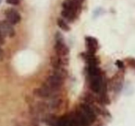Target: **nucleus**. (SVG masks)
<instances>
[{
	"instance_id": "1",
	"label": "nucleus",
	"mask_w": 135,
	"mask_h": 126,
	"mask_svg": "<svg viewBox=\"0 0 135 126\" xmlns=\"http://www.w3.org/2000/svg\"><path fill=\"white\" fill-rule=\"evenodd\" d=\"M5 16H6V20H8L12 25L19 23L21 19L20 13L16 9H14V8H8L5 11Z\"/></svg>"
},
{
	"instance_id": "2",
	"label": "nucleus",
	"mask_w": 135,
	"mask_h": 126,
	"mask_svg": "<svg viewBox=\"0 0 135 126\" xmlns=\"http://www.w3.org/2000/svg\"><path fill=\"white\" fill-rule=\"evenodd\" d=\"M0 29L2 30V33L4 36L13 37L15 35V30L12 27V24L8 22V20H4L0 22Z\"/></svg>"
},
{
	"instance_id": "3",
	"label": "nucleus",
	"mask_w": 135,
	"mask_h": 126,
	"mask_svg": "<svg viewBox=\"0 0 135 126\" xmlns=\"http://www.w3.org/2000/svg\"><path fill=\"white\" fill-rule=\"evenodd\" d=\"M55 49H56V52L59 57H63V56L68 55L69 54V48L65 45L63 41H60V40H57L56 43V46H55Z\"/></svg>"
},
{
	"instance_id": "4",
	"label": "nucleus",
	"mask_w": 135,
	"mask_h": 126,
	"mask_svg": "<svg viewBox=\"0 0 135 126\" xmlns=\"http://www.w3.org/2000/svg\"><path fill=\"white\" fill-rule=\"evenodd\" d=\"M81 112L84 114V116L89 120L90 122H93L95 120V114L94 113L93 109L90 108V106L87 104H83L81 105Z\"/></svg>"
},
{
	"instance_id": "5",
	"label": "nucleus",
	"mask_w": 135,
	"mask_h": 126,
	"mask_svg": "<svg viewBox=\"0 0 135 126\" xmlns=\"http://www.w3.org/2000/svg\"><path fill=\"white\" fill-rule=\"evenodd\" d=\"M86 45L89 50V54H94L97 51L98 43L97 40L94 39V37H86Z\"/></svg>"
},
{
	"instance_id": "6",
	"label": "nucleus",
	"mask_w": 135,
	"mask_h": 126,
	"mask_svg": "<svg viewBox=\"0 0 135 126\" xmlns=\"http://www.w3.org/2000/svg\"><path fill=\"white\" fill-rule=\"evenodd\" d=\"M101 77L99 76H92V79H91V89L94 92H99L100 89H101Z\"/></svg>"
},
{
	"instance_id": "7",
	"label": "nucleus",
	"mask_w": 135,
	"mask_h": 126,
	"mask_svg": "<svg viewBox=\"0 0 135 126\" xmlns=\"http://www.w3.org/2000/svg\"><path fill=\"white\" fill-rule=\"evenodd\" d=\"M34 94L37 95L42 98H46L50 95V89L48 87H42V88H37L34 90Z\"/></svg>"
},
{
	"instance_id": "8",
	"label": "nucleus",
	"mask_w": 135,
	"mask_h": 126,
	"mask_svg": "<svg viewBox=\"0 0 135 126\" xmlns=\"http://www.w3.org/2000/svg\"><path fill=\"white\" fill-rule=\"evenodd\" d=\"M62 16L64 18H66L67 19H69L70 21H73L74 19L76 18V15L72 12L69 11V10H66V9H63L62 10Z\"/></svg>"
},
{
	"instance_id": "9",
	"label": "nucleus",
	"mask_w": 135,
	"mask_h": 126,
	"mask_svg": "<svg viewBox=\"0 0 135 126\" xmlns=\"http://www.w3.org/2000/svg\"><path fill=\"white\" fill-rule=\"evenodd\" d=\"M89 74L91 76H99V69L97 68L96 65H89Z\"/></svg>"
},
{
	"instance_id": "10",
	"label": "nucleus",
	"mask_w": 135,
	"mask_h": 126,
	"mask_svg": "<svg viewBox=\"0 0 135 126\" xmlns=\"http://www.w3.org/2000/svg\"><path fill=\"white\" fill-rule=\"evenodd\" d=\"M57 25L61 30H65V32H68V30H70V26L68 25V23L66 22L64 19H57Z\"/></svg>"
},
{
	"instance_id": "11",
	"label": "nucleus",
	"mask_w": 135,
	"mask_h": 126,
	"mask_svg": "<svg viewBox=\"0 0 135 126\" xmlns=\"http://www.w3.org/2000/svg\"><path fill=\"white\" fill-rule=\"evenodd\" d=\"M127 61H128L129 65H131V67L135 68V59H133V58H129V59H128Z\"/></svg>"
},
{
	"instance_id": "12",
	"label": "nucleus",
	"mask_w": 135,
	"mask_h": 126,
	"mask_svg": "<svg viewBox=\"0 0 135 126\" xmlns=\"http://www.w3.org/2000/svg\"><path fill=\"white\" fill-rule=\"evenodd\" d=\"M7 3L11 5H18L20 3V0H7Z\"/></svg>"
},
{
	"instance_id": "13",
	"label": "nucleus",
	"mask_w": 135,
	"mask_h": 126,
	"mask_svg": "<svg viewBox=\"0 0 135 126\" xmlns=\"http://www.w3.org/2000/svg\"><path fill=\"white\" fill-rule=\"evenodd\" d=\"M4 41H5V36L3 35L2 30H1V29H0V44H3V43H4Z\"/></svg>"
},
{
	"instance_id": "14",
	"label": "nucleus",
	"mask_w": 135,
	"mask_h": 126,
	"mask_svg": "<svg viewBox=\"0 0 135 126\" xmlns=\"http://www.w3.org/2000/svg\"><path fill=\"white\" fill-rule=\"evenodd\" d=\"M117 65H118L119 68H123V67H124V65H123V63H122L121 61H117Z\"/></svg>"
},
{
	"instance_id": "15",
	"label": "nucleus",
	"mask_w": 135,
	"mask_h": 126,
	"mask_svg": "<svg viewBox=\"0 0 135 126\" xmlns=\"http://www.w3.org/2000/svg\"><path fill=\"white\" fill-rule=\"evenodd\" d=\"M3 59V52L2 50H1V48H0V61Z\"/></svg>"
},
{
	"instance_id": "16",
	"label": "nucleus",
	"mask_w": 135,
	"mask_h": 126,
	"mask_svg": "<svg viewBox=\"0 0 135 126\" xmlns=\"http://www.w3.org/2000/svg\"><path fill=\"white\" fill-rule=\"evenodd\" d=\"M96 126H102L101 124H98V125H96Z\"/></svg>"
},
{
	"instance_id": "17",
	"label": "nucleus",
	"mask_w": 135,
	"mask_h": 126,
	"mask_svg": "<svg viewBox=\"0 0 135 126\" xmlns=\"http://www.w3.org/2000/svg\"><path fill=\"white\" fill-rule=\"evenodd\" d=\"M1 2H2V0H0V3H1Z\"/></svg>"
}]
</instances>
